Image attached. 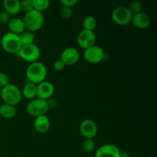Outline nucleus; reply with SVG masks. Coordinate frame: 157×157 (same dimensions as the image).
<instances>
[{
  "label": "nucleus",
  "instance_id": "f257e3e1",
  "mask_svg": "<svg viewBox=\"0 0 157 157\" xmlns=\"http://www.w3.org/2000/svg\"><path fill=\"white\" fill-rule=\"evenodd\" d=\"M25 75L29 82L38 84L45 81L48 75L47 67L41 61H35L28 66Z\"/></svg>",
  "mask_w": 157,
  "mask_h": 157
},
{
  "label": "nucleus",
  "instance_id": "f03ea898",
  "mask_svg": "<svg viewBox=\"0 0 157 157\" xmlns=\"http://www.w3.org/2000/svg\"><path fill=\"white\" fill-rule=\"evenodd\" d=\"M22 20L26 30L35 32L42 28L44 23V16L43 12L33 9L25 13Z\"/></svg>",
  "mask_w": 157,
  "mask_h": 157
},
{
  "label": "nucleus",
  "instance_id": "7ed1b4c3",
  "mask_svg": "<svg viewBox=\"0 0 157 157\" xmlns=\"http://www.w3.org/2000/svg\"><path fill=\"white\" fill-rule=\"evenodd\" d=\"M0 96L5 104L16 106L19 104L22 98L20 89L13 84H9L0 89Z\"/></svg>",
  "mask_w": 157,
  "mask_h": 157
},
{
  "label": "nucleus",
  "instance_id": "20e7f679",
  "mask_svg": "<svg viewBox=\"0 0 157 157\" xmlns=\"http://www.w3.org/2000/svg\"><path fill=\"white\" fill-rule=\"evenodd\" d=\"M1 46L3 50L8 53L17 54L22 45L19 35L7 32L2 38Z\"/></svg>",
  "mask_w": 157,
  "mask_h": 157
},
{
  "label": "nucleus",
  "instance_id": "39448f33",
  "mask_svg": "<svg viewBox=\"0 0 157 157\" xmlns=\"http://www.w3.org/2000/svg\"><path fill=\"white\" fill-rule=\"evenodd\" d=\"M17 55L23 61L31 64L38 61L41 55V51L35 44H28V45L21 46Z\"/></svg>",
  "mask_w": 157,
  "mask_h": 157
},
{
  "label": "nucleus",
  "instance_id": "423d86ee",
  "mask_svg": "<svg viewBox=\"0 0 157 157\" xmlns=\"http://www.w3.org/2000/svg\"><path fill=\"white\" fill-rule=\"evenodd\" d=\"M46 101L35 98L32 100L26 106V112L30 116L37 117L46 115L47 112L48 111Z\"/></svg>",
  "mask_w": 157,
  "mask_h": 157
},
{
  "label": "nucleus",
  "instance_id": "0eeeda50",
  "mask_svg": "<svg viewBox=\"0 0 157 157\" xmlns=\"http://www.w3.org/2000/svg\"><path fill=\"white\" fill-rule=\"evenodd\" d=\"M131 15L127 7L125 6H118L115 8L111 14V18L115 23L120 25H126L131 22Z\"/></svg>",
  "mask_w": 157,
  "mask_h": 157
},
{
  "label": "nucleus",
  "instance_id": "6e6552de",
  "mask_svg": "<svg viewBox=\"0 0 157 157\" xmlns=\"http://www.w3.org/2000/svg\"><path fill=\"white\" fill-rule=\"evenodd\" d=\"M104 49L98 44H94L91 47L85 49L84 52V57L86 61L90 64H98L104 60Z\"/></svg>",
  "mask_w": 157,
  "mask_h": 157
},
{
  "label": "nucleus",
  "instance_id": "1a4fd4ad",
  "mask_svg": "<svg viewBox=\"0 0 157 157\" xmlns=\"http://www.w3.org/2000/svg\"><path fill=\"white\" fill-rule=\"evenodd\" d=\"M96 40L97 37L94 32L85 30V29L81 31L77 38L78 44L84 50L91 47L94 44H96Z\"/></svg>",
  "mask_w": 157,
  "mask_h": 157
},
{
  "label": "nucleus",
  "instance_id": "9d476101",
  "mask_svg": "<svg viewBox=\"0 0 157 157\" xmlns=\"http://www.w3.org/2000/svg\"><path fill=\"white\" fill-rule=\"evenodd\" d=\"M80 131L85 139H93L98 135V128L97 124L90 119H85L81 123Z\"/></svg>",
  "mask_w": 157,
  "mask_h": 157
},
{
  "label": "nucleus",
  "instance_id": "9b49d317",
  "mask_svg": "<svg viewBox=\"0 0 157 157\" xmlns=\"http://www.w3.org/2000/svg\"><path fill=\"white\" fill-rule=\"evenodd\" d=\"M54 93H55V86L52 83L44 81L37 84L36 98L38 99L47 101L49 98H52Z\"/></svg>",
  "mask_w": 157,
  "mask_h": 157
},
{
  "label": "nucleus",
  "instance_id": "f8f14e48",
  "mask_svg": "<svg viewBox=\"0 0 157 157\" xmlns=\"http://www.w3.org/2000/svg\"><path fill=\"white\" fill-rule=\"evenodd\" d=\"M80 58V53L76 48L68 47L63 50L61 54L60 59L64 62L65 66L74 65Z\"/></svg>",
  "mask_w": 157,
  "mask_h": 157
},
{
  "label": "nucleus",
  "instance_id": "ddd939ff",
  "mask_svg": "<svg viewBox=\"0 0 157 157\" xmlns=\"http://www.w3.org/2000/svg\"><path fill=\"white\" fill-rule=\"evenodd\" d=\"M121 150L113 144H104L97 150L95 157H119Z\"/></svg>",
  "mask_w": 157,
  "mask_h": 157
},
{
  "label": "nucleus",
  "instance_id": "4468645a",
  "mask_svg": "<svg viewBox=\"0 0 157 157\" xmlns=\"http://www.w3.org/2000/svg\"><path fill=\"white\" fill-rule=\"evenodd\" d=\"M34 129L35 131L41 134L47 133L51 127L50 119L47 115H42L35 117L34 121Z\"/></svg>",
  "mask_w": 157,
  "mask_h": 157
},
{
  "label": "nucleus",
  "instance_id": "2eb2a0df",
  "mask_svg": "<svg viewBox=\"0 0 157 157\" xmlns=\"http://www.w3.org/2000/svg\"><path fill=\"white\" fill-rule=\"evenodd\" d=\"M131 22L137 29H145L150 25L151 19L147 13L141 12L140 13L133 15Z\"/></svg>",
  "mask_w": 157,
  "mask_h": 157
},
{
  "label": "nucleus",
  "instance_id": "dca6fc26",
  "mask_svg": "<svg viewBox=\"0 0 157 157\" xmlns=\"http://www.w3.org/2000/svg\"><path fill=\"white\" fill-rule=\"evenodd\" d=\"M7 25L9 32H12V33L15 34V35H21L25 30L23 20L20 18H11L10 21H9Z\"/></svg>",
  "mask_w": 157,
  "mask_h": 157
},
{
  "label": "nucleus",
  "instance_id": "f3484780",
  "mask_svg": "<svg viewBox=\"0 0 157 157\" xmlns=\"http://www.w3.org/2000/svg\"><path fill=\"white\" fill-rule=\"evenodd\" d=\"M4 11H6L9 15H16L21 12L19 0H5L3 2Z\"/></svg>",
  "mask_w": 157,
  "mask_h": 157
},
{
  "label": "nucleus",
  "instance_id": "a211bd4d",
  "mask_svg": "<svg viewBox=\"0 0 157 157\" xmlns=\"http://www.w3.org/2000/svg\"><path fill=\"white\" fill-rule=\"evenodd\" d=\"M17 114V109L15 106L10 105L3 103L0 105V116L6 119L14 118Z\"/></svg>",
  "mask_w": 157,
  "mask_h": 157
},
{
  "label": "nucleus",
  "instance_id": "6ab92c4d",
  "mask_svg": "<svg viewBox=\"0 0 157 157\" xmlns=\"http://www.w3.org/2000/svg\"><path fill=\"white\" fill-rule=\"evenodd\" d=\"M21 94L25 98L28 100L32 101V100L35 99L37 94V84L31 82L26 83L22 89Z\"/></svg>",
  "mask_w": 157,
  "mask_h": 157
},
{
  "label": "nucleus",
  "instance_id": "aec40b11",
  "mask_svg": "<svg viewBox=\"0 0 157 157\" xmlns=\"http://www.w3.org/2000/svg\"><path fill=\"white\" fill-rule=\"evenodd\" d=\"M20 40H21V45H28V44H35V35L34 32H29L26 30L24 31L21 35H19Z\"/></svg>",
  "mask_w": 157,
  "mask_h": 157
},
{
  "label": "nucleus",
  "instance_id": "412c9836",
  "mask_svg": "<svg viewBox=\"0 0 157 157\" xmlns=\"http://www.w3.org/2000/svg\"><path fill=\"white\" fill-rule=\"evenodd\" d=\"M97 25H98V21H97L96 18L92 15H88L83 21V27L85 30L94 32V30L97 28Z\"/></svg>",
  "mask_w": 157,
  "mask_h": 157
},
{
  "label": "nucleus",
  "instance_id": "4be33fe9",
  "mask_svg": "<svg viewBox=\"0 0 157 157\" xmlns=\"http://www.w3.org/2000/svg\"><path fill=\"white\" fill-rule=\"evenodd\" d=\"M32 3H33V9L41 12L48 9L51 4L49 0H32Z\"/></svg>",
  "mask_w": 157,
  "mask_h": 157
},
{
  "label": "nucleus",
  "instance_id": "5701e85b",
  "mask_svg": "<svg viewBox=\"0 0 157 157\" xmlns=\"http://www.w3.org/2000/svg\"><path fill=\"white\" fill-rule=\"evenodd\" d=\"M127 8L132 15H134L142 12V4L138 1L132 2L129 4L128 7Z\"/></svg>",
  "mask_w": 157,
  "mask_h": 157
},
{
  "label": "nucleus",
  "instance_id": "b1692460",
  "mask_svg": "<svg viewBox=\"0 0 157 157\" xmlns=\"http://www.w3.org/2000/svg\"><path fill=\"white\" fill-rule=\"evenodd\" d=\"M82 149L85 153H90L94 151L95 142L93 139H85L82 143Z\"/></svg>",
  "mask_w": 157,
  "mask_h": 157
},
{
  "label": "nucleus",
  "instance_id": "393cba45",
  "mask_svg": "<svg viewBox=\"0 0 157 157\" xmlns=\"http://www.w3.org/2000/svg\"><path fill=\"white\" fill-rule=\"evenodd\" d=\"M20 6H21V11H23L25 13L33 10V3L32 0H22L20 1Z\"/></svg>",
  "mask_w": 157,
  "mask_h": 157
},
{
  "label": "nucleus",
  "instance_id": "a878e982",
  "mask_svg": "<svg viewBox=\"0 0 157 157\" xmlns=\"http://www.w3.org/2000/svg\"><path fill=\"white\" fill-rule=\"evenodd\" d=\"M60 15L64 19H69L73 15V10L71 8L62 7L60 12Z\"/></svg>",
  "mask_w": 157,
  "mask_h": 157
},
{
  "label": "nucleus",
  "instance_id": "bb28decb",
  "mask_svg": "<svg viewBox=\"0 0 157 157\" xmlns=\"http://www.w3.org/2000/svg\"><path fill=\"white\" fill-rule=\"evenodd\" d=\"M9 84H10V82H9V77L8 76L7 74L0 72V89Z\"/></svg>",
  "mask_w": 157,
  "mask_h": 157
},
{
  "label": "nucleus",
  "instance_id": "cd10ccee",
  "mask_svg": "<svg viewBox=\"0 0 157 157\" xmlns=\"http://www.w3.org/2000/svg\"><path fill=\"white\" fill-rule=\"evenodd\" d=\"M11 19V15H9L6 11L0 12V23L1 24H8Z\"/></svg>",
  "mask_w": 157,
  "mask_h": 157
},
{
  "label": "nucleus",
  "instance_id": "c85d7f7f",
  "mask_svg": "<svg viewBox=\"0 0 157 157\" xmlns=\"http://www.w3.org/2000/svg\"><path fill=\"white\" fill-rule=\"evenodd\" d=\"M61 4L63 7H67L72 9V7L75 6L78 2V0H61Z\"/></svg>",
  "mask_w": 157,
  "mask_h": 157
},
{
  "label": "nucleus",
  "instance_id": "c756f323",
  "mask_svg": "<svg viewBox=\"0 0 157 157\" xmlns=\"http://www.w3.org/2000/svg\"><path fill=\"white\" fill-rule=\"evenodd\" d=\"M65 64H64L62 61L61 59H58L55 61L54 63V69L57 71H63L64 68H65Z\"/></svg>",
  "mask_w": 157,
  "mask_h": 157
},
{
  "label": "nucleus",
  "instance_id": "7c9ffc66",
  "mask_svg": "<svg viewBox=\"0 0 157 157\" xmlns=\"http://www.w3.org/2000/svg\"><path fill=\"white\" fill-rule=\"evenodd\" d=\"M46 103H47L48 107V110L50 109H54L58 106V100L55 99L54 98H51L49 99H48L46 101Z\"/></svg>",
  "mask_w": 157,
  "mask_h": 157
},
{
  "label": "nucleus",
  "instance_id": "2f4dec72",
  "mask_svg": "<svg viewBox=\"0 0 157 157\" xmlns=\"http://www.w3.org/2000/svg\"><path fill=\"white\" fill-rule=\"evenodd\" d=\"M119 157H130V156H129L128 153H126V152H121V153H120Z\"/></svg>",
  "mask_w": 157,
  "mask_h": 157
},
{
  "label": "nucleus",
  "instance_id": "473e14b6",
  "mask_svg": "<svg viewBox=\"0 0 157 157\" xmlns=\"http://www.w3.org/2000/svg\"><path fill=\"white\" fill-rule=\"evenodd\" d=\"M0 117H1V116H0Z\"/></svg>",
  "mask_w": 157,
  "mask_h": 157
}]
</instances>
